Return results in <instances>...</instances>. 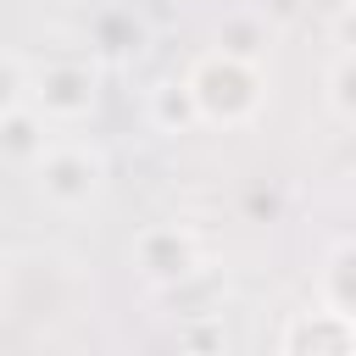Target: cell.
I'll return each instance as SVG.
<instances>
[{"label":"cell","instance_id":"cell-1","mask_svg":"<svg viewBox=\"0 0 356 356\" xmlns=\"http://www.w3.org/2000/svg\"><path fill=\"white\" fill-rule=\"evenodd\" d=\"M189 95H195V111H200V128H245L261 117L267 106V78L250 56H234V50H206L189 72H184Z\"/></svg>","mask_w":356,"mask_h":356},{"label":"cell","instance_id":"cell-2","mask_svg":"<svg viewBox=\"0 0 356 356\" xmlns=\"http://www.w3.org/2000/svg\"><path fill=\"white\" fill-rule=\"evenodd\" d=\"M28 172H33L39 200L56 206V211H83V206H95V200L106 195V178H111L106 150L83 145V139H50L44 156H39Z\"/></svg>","mask_w":356,"mask_h":356},{"label":"cell","instance_id":"cell-3","mask_svg":"<svg viewBox=\"0 0 356 356\" xmlns=\"http://www.w3.org/2000/svg\"><path fill=\"white\" fill-rule=\"evenodd\" d=\"M28 106L44 122H83L100 106V61L89 56H50L28 67Z\"/></svg>","mask_w":356,"mask_h":356},{"label":"cell","instance_id":"cell-4","mask_svg":"<svg viewBox=\"0 0 356 356\" xmlns=\"http://www.w3.org/2000/svg\"><path fill=\"white\" fill-rule=\"evenodd\" d=\"M128 261L150 289L172 295L178 284H195L206 273V245H200V234L189 222H150V228L134 234Z\"/></svg>","mask_w":356,"mask_h":356},{"label":"cell","instance_id":"cell-5","mask_svg":"<svg viewBox=\"0 0 356 356\" xmlns=\"http://www.w3.org/2000/svg\"><path fill=\"white\" fill-rule=\"evenodd\" d=\"M278 350L284 356H356V317L328 300L317 312H289V323L278 328Z\"/></svg>","mask_w":356,"mask_h":356},{"label":"cell","instance_id":"cell-6","mask_svg":"<svg viewBox=\"0 0 356 356\" xmlns=\"http://www.w3.org/2000/svg\"><path fill=\"white\" fill-rule=\"evenodd\" d=\"M50 128H56V122H44L28 100L11 106V111H0V161H6V167H33V161L44 156V145L56 139Z\"/></svg>","mask_w":356,"mask_h":356},{"label":"cell","instance_id":"cell-7","mask_svg":"<svg viewBox=\"0 0 356 356\" xmlns=\"http://www.w3.org/2000/svg\"><path fill=\"white\" fill-rule=\"evenodd\" d=\"M145 117H150L156 134H172V139L200 128V111H195V95H189L184 78H161V83L145 95Z\"/></svg>","mask_w":356,"mask_h":356},{"label":"cell","instance_id":"cell-8","mask_svg":"<svg viewBox=\"0 0 356 356\" xmlns=\"http://www.w3.org/2000/svg\"><path fill=\"white\" fill-rule=\"evenodd\" d=\"M323 95H328V111H334V117L356 122V44H345V50L334 56V67H328V78H323Z\"/></svg>","mask_w":356,"mask_h":356},{"label":"cell","instance_id":"cell-9","mask_svg":"<svg viewBox=\"0 0 356 356\" xmlns=\"http://www.w3.org/2000/svg\"><path fill=\"white\" fill-rule=\"evenodd\" d=\"M261 44H267V17H256V11H234V17H222V28H217V50H234V56H261Z\"/></svg>","mask_w":356,"mask_h":356},{"label":"cell","instance_id":"cell-10","mask_svg":"<svg viewBox=\"0 0 356 356\" xmlns=\"http://www.w3.org/2000/svg\"><path fill=\"white\" fill-rule=\"evenodd\" d=\"M323 300L356 317V239L334 250V261H328V273H323Z\"/></svg>","mask_w":356,"mask_h":356},{"label":"cell","instance_id":"cell-11","mask_svg":"<svg viewBox=\"0 0 356 356\" xmlns=\"http://www.w3.org/2000/svg\"><path fill=\"white\" fill-rule=\"evenodd\" d=\"M95 44L100 50H111V56H128V50H139L145 44V22L134 17V11H106L100 22H95Z\"/></svg>","mask_w":356,"mask_h":356},{"label":"cell","instance_id":"cell-12","mask_svg":"<svg viewBox=\"0 0 356 356\" xmlns=\"http://www.w3.org/2000/svg\"><path fill=\"white\" fill-rule=\"evenodd\" d=\"M22 100H28V61L0 50V111H11Z\"/></svg>","mask_w":356,"mask_h":356},{"label":"cell","instance_id":"cell-13","mask_svg":"<svg viewBox=\"0 0 356 356\" xmlns=\"http://www.w3.org/2000/svg\"><path fill=\"white\" fill-rule=\"evenodd\" d=\"M339 39L356 44V0H345V17H339Z\"/></svg>","mask_w":356,"mask_h":356},{"label":"cell","instance_id":"cell-14","mask_svg":"<svg viewBox=\"0 0 356 356\" xmlns=\"http://www.w3.org/2000/svg\"><path fill=\"white\" fill-rule=\"evenodd\" d=\"M350 200H356V184H350Z\"/></svg>","mask_w":356,"mask_h":356}]
</instances>
